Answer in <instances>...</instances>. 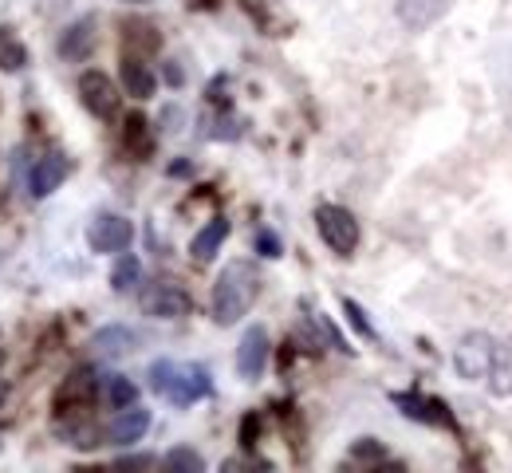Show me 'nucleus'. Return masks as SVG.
<instances>
[{"label": "nucleus", "instance_id": "obj_4", "mask_svg": "<svg viewBox=\"0 0 512 473\" xmlns=\"http://www.w3.org/2000/svg\"><path fill=\"white\" fill-rule=\"evenodd\" d=\"M316 229H320L323 245L339 257H351L359 249V221L343 205H320L316 209Z\"/></svg>", "mask_w": 512, "mask_h": 473}, {"label": "nucleus", "instance_id": "obj_6", "mask_svg": "<svg viewBox=\"0 0 512 473\" xmlns=\"http://www.w3.org/2000/svg\"><path fill=\"white\" fill-rule=\"evenodd\" d=\"M142 312L146 316H158V320H178L190 312V292L174 280H154L146 292H142Z\"/></svg>", "mask_w": 512, "mask_h": 473}, {"label": "nucleus", "instance_id": "obj_23", "mask_svg": "<svg viewBox=\"0 0 512 473\" xmlns=\"http://www.w3.org/2000/svg\"><path fill=\"white\" fill-rule=\"evenodd\" d=\"M343 312H347V316H351V324H355V328H359V332H363V336H375V328H371V324H367V312H363V308H359V304H355V300H343Z\"/></svg>", "mask_w": 512, "mask_h": 473}, {"label": "nucleus", "instance_id": "obj_10", "mask_svg": "<svg viewBox=\"0 0 512 473\" xmlns=\"http://www.w3.org/2000/svg\"><path fill=\"white\" fill-rule=\"evenodd\" d=\"M99 395V379L91 367H79L64 379V387L56 391V410H79V406H91V399Z\"/></svg>", "mask_w": 512, "mask_h": 473}, {"label": "nucleus", "instance_id": "obj_21", "mask_svg": "<svg viewBox=\"0 0 512 473\" xmlns=\"http://www.w3.org/2000/svg\"><path fill=\"white\" fill-rule=\"evenodd\" d=\"M134 44H138V56L154 52L158 48V32L150 24H127V48H134Z\"/></svg>", "mask_w": 512, "mask_h": 473}, {"label": "nucleus", "instance_id": "obj_12", "mask_svg": "<svg viewBox=\"0 0 512 473\" xmlns=\"http://www.w3.org/2000/svg\"><path fill=\"white\" fill-rule=\"evenodd\" d=\"M146 430H150V410H142L138 403L123 406V410L107 422V438H111L115 446H134V442H142Z\"/></svg>", "mask_w": 512, "mask_h": 473}, {"label": "nucleus", "instance_id": "obj_27", "mask_svg": "<svg viewBox=\"0 0 512 473\" xmlns=\"http://www.w3.org/2000/svg\"><path fill=\"white\" fill-rule=\"evenodd\" d=\"M127 4H154V0H127Z\"/></svg>", "mask_w": 512, "mask_h": 473}, {"label": "nucleus", "instance_id": "obj_25", "mask_svg": "<svg viewBox=\"0 0 512 473\" xmlns=\"http://www.w3.org/2000/svg\"><path fill=\"white\" fill-rule=\"evenodd\" d=\"M150 462H154V458H123L119 466H123V470H138V466H150Z\"/></svg>", "mask_w": 512, "mask_h": 473}, {"label": "nucleus", "instance_id": "obj_14", "mask_svg": "<svg viewBox=\"0 0 512 473\" xmlns=\"http://www.w3.org/2000/svg\"><path fill=\"white\" fill-rule=\"evenodd\" d=\"M138 347V336L123 328V324H111V328H103V332H95L91 336V351L95 355H103V359H119V355H130Z\"/></svg>", "mask_w": 512, "mask_h": 473}, {"label": "nucleus", "instance_id": "obj_26", "mask_svg": "<svg viewBox=\"0 0 512 473\" xmlns=\"http://www.w3.org/2000/svg\"><path fill=\"white\" fill-rule=\"evenodd\" d=\"M193 8H217V4H221V0H190Z\"/></svg>", "mask_w": 512, "mask_h": 473}, {"label": "nucleus", "instance_id": "obj_17", "mask_svg": "<svg viewBox=\"0 0 512 473\" xmlns=\"http://www.w3.org/2000/svg\"><path fill=\"white\" fill-rule=\"evenodd\" d=\"M95 20L91 16H83L79 24H71L64 36H60V56L64 60H87V52L95 48Z\"/></svg>", "mask_w": 512, "mask_h": 473}, {"label": "nucleus", "instance_id": "obj_11", "mask_svg": "<svg viewBox=\"0 0 512 473\" xmlns=\"http://www.w3.org/2000/svg\"><path fill=\"white\" fill-rule=\"evenodd\" d=\"M264 363H268V332L253 324L237 343V371H241V379H260Z\"/></svg>", "mask_w": 512, "mask_h": 473}, {"label": "nucleus", "instance_id": "obj_18", "mask_svg": "<svg viewBox=\"0 0 512 473\" xmlns=\"http://www.w3.org/2000/svg\"><path fill=\"white\" fill-rule=\"evenodd\" d=\"M99 395L115 406V410L138 403V387L130 383L127 375H103V379H99Z\"/></svg>", "mask_w": 512, "mask_h": 473}, {"label": "nucleus", "instance_id": "obj_22", "mask_svg": "<svg viewBox=\"0 0 512 473\" xmlns=\"http://www.w3.org/2000/svg\"><path fill=\"white\" fill-rule=\"evenodd\" d=\"M166 470L201 473L205 470V462H201V454H193V450H170V454H166Z\"/></svg>", "mask_w": 512, "mask_h": 473}, {"label": "nucleus", "instance_id": "obj_19", "mask_svg": "<svg viewBox=\"0 0 512 473\" xmlns=\"http://www.w3.org/2000/svg\"><path fill=\"white\" fill-rule=\"evenodd\" d=\"M138 284H142V261H138V257H130V253H123V257H119V265H115V272H111V288L127 296V292H134Z\"/></svg>", "mask_w": 512, "mask_h": 473}, {"label": "nucleus", "instance_id": "obj_7", "mask_svg": "<svg viewBox=\"0 0 512 473\" xmlns=\"http://www.w3.org/2000/svg\"><path fill=\"white\" fill-rule=\"evenodd\" d=\"M130 241H134V225L119 213H99L87 229V245L95 253H127Z\"/></svg>", "mask_w": 512, "mask_h": 473}, {"label": "nucleus", "instance_id": "obj_24", "mask_svg": "<svg viewBox=\"0 0 512 473\" xmlns=\"http://www.w3.org/2000/svg\"><path fill=\"white\" fill-rule=\"evenodd\" d=\"M256 249H260V257H280V241H276V233L260 229V233H256Z\"/></svg>", "mask_w": 512, "mask_h": 473}, {"label": "nucleus", "instance_id": "obj_13", "mask_svg": "<svg viewBox=\"0 0 512 473\" xmlns=\"http://www.w3.org/2000/svg\"><path fill=\"white\" fill-rule=\"evenodd\" d=\"M394 406H402L406 418H418V422H430V426H453V414L438 399H426V395L406 391V395H394Z\"/></svg>", "mask_w": 512, "mask_h": 473}, {"label": "nucleus", "instance_id": "obj_3", "mask_svg": "<svg viewBox=\"0 0 512 473\" xmlns=\"http://www.w3.org/2000/svg\"><path fill=\"white\" fill-rule=\"evenodd\" d=\"M497 351H501V343L489 336V332H469V336H461V343L453 347V367H457L461 379L485 383L489 371H493V363H497Z\"/></svg>", "mask_w": 512, "mask_h": 473}, {"label": "nucleus", "instance_id": "obj_5", "mask_svg": "<svg viewBox=\"0 0 512 473\" xmlns=\"http://www.w3.org/2000/svg\"><path fill=\"white\" fill-rule=\"evenodd\" d=\"M79 103L95 115V119H115L119 115V87L107 71H83L79 75Z\"/></svg>", "mask_w": 512, "mask_h": 473}, {"label": "nucleus", "instance_id": "obj_20", "mask_svg": "<svg viewBox=\"0 0 512 473\" xmlns=\"http://www.w3.org/2000/svg\"><path fill=\"white\" fill-rule=\"evenodd\" d=\"M123 142H127L130 154H146L150 150V123L142 115H130L127 131H123Z\"/></svg>", "mask_w": 512, "mask_h": 473}, {"label": "nucleus", "instance_id": "obj_8", "mask_svg": "<svg viewBox=\"0 0 512 473\" xmlns=\"http://www.w3.org/2000/svg\"><path fill=\"white\" fill-rule=\"evenodd\" d=\"M67 174H71V162H67L64 154L52 150V154L36 158L32 170H28V190H32V198H48V194H56V190L67 182Z\"/></svg>", "mask_w": 512, "mask_h": 473}, {"label": "nucleus", "instance_id": "obj_1", "mask_svg": "<svg viewBox=\"0 0 512 473\" xmlns=\"http://www.w3.org/2000/svg\"><path fill=\"white\" fill-rule=\"evenodd\" d=\"M260 296V272H256L253 261H233L225 265L217 284H213V320L221 328L237 324Z\"/></svg>", "mask_w": 512, "mask_h": 473}, {"label": "nucleus", "instance_id": "obj_16", "mask_svg": "<svg viewBox=\"0 0 512 473\" xmlns=\"http://www.w3.org/2000/svg\"><path fill=\"white\" fill-rule=\"evenodd\" d=\"M123 87H127V95H134V99H150L154 95V71H150V64L142 56H134V52L123 56Z\"/></svg>", "mask_w": 512, "mask_h": 473}, {"label": "nucleus", "instance_id": "obj_9", "mask_svg": "<svg viewBox=\"0 0 512 473\" xmlns=\"http://www.w3.org/2000/svg\"><path fill=\"white\" fill-rule=\"evenodd\" d=\"M453 0H394V16L406 32H426L449 12Z\"/></svg>", "mask_w": 512, "mask_h": 473}, {"label": "nucleus", "instance_id": "obj_2", "mask_svg": "<svg viewBox=\"0 0 512 473\" xmlns=\"http://www.w3.org/2000/svg\"><path fill=\"white\" fill-rule=\"evenodd\" d=\"M150 387L174 406L201 403L213 395V379L201 363H174V359H158L150 367Z\"/></svg>", "mask_w": 512, "mask_h": 473}, {"label": "nucleus", "instance_id": "obj_28", "mask_svg": "<svg viewBox=\"0 0 512 473\" xmlns=\"http://www.w3.org/2000/svg\"><path fill=\"white\" fill-rule=\"evenodd\" d=\"M0 395H4V391H0Z\"/></svg>", "mask_w": 512, "mask_h": 473}, {"label": "nucleus", "instance_id": "obj_15", "mask_svg": "<svg viewBox=\"0 0 512 473\" xmlns=\"http://www.w3.org/2000/svg\"><path fill=\"white\" fill-rule=\"evenodd\" d=\"M225 237H229V221H225V217H213V221L193 237L190 257L197 261V265H209V261L217 257V249L225 245Z\"/></svg>", "mask_w": 512, "mask_h": 473}]
</instances>
